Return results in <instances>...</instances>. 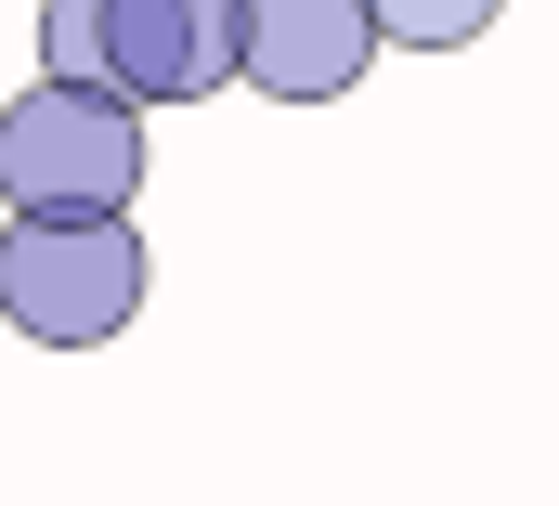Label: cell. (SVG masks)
Returning <instances> with one entry per match:
<instances>
[{
	"label": "cell",
	"instance_id": "obj_6",
	"mask_svg": "<svg viewBox=\"0 0 559 506\" xmlns=\"http://www.w3.org/2000/svg\"><path fill=\"white\" fill-rule=\"evenodd\" d=\"M39 79H92L105 92V0H39Z\"/></svg>",
	"mask_w": 559,
	"mask_h": 506
},
{
	"label": "cell",
	"instance_id": "obj_3",
	"mask_svg": "<svg viewBox=\"0 0 559 506\" xmlns=\"http://www.w3.org/2000/svg\"><path fill=\"white\" fill-rule=\"evenodd\" d=\"M248 0H105V92L118 105H195L235 92Z\"/></svg>",
	"mask_w": 559,
	"mask_h": 506
},
{
	"label": "cell",
	"instance_id": "obj_1",
	"mask_svg": "<svg viewBox=\"0 0 559 506\" xmlns=\"http://www.w3.org/2000/svg\"><path fill=\"white\" fill-rule=\"evenodd\" d=\"M156 260H143L131 208H13L0 234V325L39 351H105L143 312Z\"/></svg>",
	"mask_w": 559,
	"mask_h": 506
},
{
	"label": "cell",
	"instance_id": "obj_2",
	"mask_svg": "<svg viewBox=\"0 0 559 506\" xmlns=\"http://www.w3.org/2000/svg\"><path fill=\"white\" fill-rule=\"evenodd\" d=\"M0 195L13 208H131L143 195V105L92 79H39L0 105Z\"/></svg>",
	"mask_w": 559,
	"mask_h": 506
},
{
	"label": "cell",
	"instance_id": "obj_4",
	"mask_svg": "<svg viewBox=\"0 0 559 506\" xmlns=\"http://www.w3.org/2000/svg\"><path fill=\"white\" fill-rule=\"evenodd\" d=\"M365 65H378V13H365V0H248V39H235V79H248V92H274V105H338Z\"/></svg>",
	"mask_w": 559,
	"mask_h": 506
},
{
	"label": "cell",
	"instance_id": "obj_5",
	"mask_svg": "<svg viewBox=\"0 0 559 506\" xmlns=\"http://www.w3.org/2000/svg\"><path fill=\"white\" fill-rule=\"evenodd\" d=\"M378 13V39H404V52H455V39H481L508 0H365Z\"/></svg>",
	"mask_w": 559,
	"mask_h": 506
}]
</instances>
